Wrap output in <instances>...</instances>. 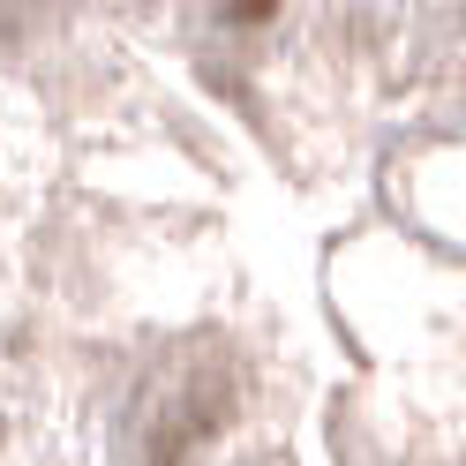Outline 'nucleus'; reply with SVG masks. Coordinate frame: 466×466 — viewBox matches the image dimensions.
<instances>
[{
  "instance_id": "1",
  "label": "nucleus",
  "mask_w": 466,
  "mask_h": 466,
  "mask_svg": "<svg viewBox=\"0 0 466 466\" xmlns=\"http://www.w3.org/2000/svg\"><path fill=\"white\" fill-rule=\"evenodd\" d=\"M271 8H279V0H226V15H233V23H264Z\"/></svg>"
}]
</instances>
